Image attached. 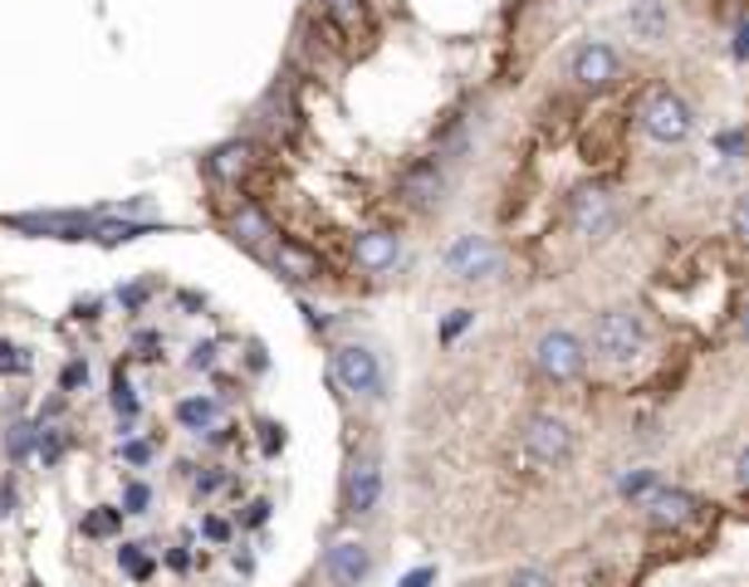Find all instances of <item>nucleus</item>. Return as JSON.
<instances>
[{
    "label": "nucleus",
    "mask_w": 749,
    "mask_h": 587,
    "mask_svg": "<svg viewBox=\"0 0 749 587\" xmlns=\"http://www.w3.org/2000/svg\"><path fill=\"white\" fill-rule=\"evenodd\" d=\"M446 269L456 279H490L500 269V250L490 245L485 236H461L456 245L446 250Z\"/></svg>",
    "instance_id": "nucleus-11"
},
{
    "label": "nucleus",
    "mask_w": 749,
    "mask_h": 587,
    "mask_svg": "<svg viewBox=\"0 0 749 587\" xmlns=\"http://www.w3.org/2000/svg\"><path fill=\"white\" fill-rule=\"evenodd\" d=\"M735 480H740V489H749V446L740 450V460H735Z\"/></svg>",
    "instance_id": "nucleus-34"
},
{
    "label": "nucleus",
    "mask_w": 749,
    "mask_h": 587,
    "mask_svg": "<svg viewBox=\"0 0 749 587\" xmlns=\"http://www.w3.org/2000/svg\"><path fill=\"white\" fill-rule=\"evenodd\" d=\"M324 6V16H328V24H334L338 34H358L363 24H367V6L363 0H318Z\"/></svg>",
    "instance_id": "nucleus-18"
},
{
    "label": "nucleus",
    "mask_w": 749,
    "mask_h": 587,
    "mask_svg": "<svg viewBox=\"0 0 749 587\" xmlns=\"http://www.w3.org/2000/svg\"><path fill=\"white\" fill-rule=\"evenodd\" d=\"M177 421L191 426V431H206V426L216 421V401H211V397H187V401L177 407Z\"/></svg>",
    "instance_id": "nucleus-19"
},
{
    "label": "nucleus",
    "mask_w": 749,
    "mask_h": 587,
    "mask_svg": "<svg viewBox=\"0 0 749 587\" xmlns=\"http://www.w3.org/2000/svg\"><path fill=\"white\" fill-rule=\"evenodd\" d=\"M30 446H35V426H10V456H30Z\"/></svg>",
    "instance_id": "nucleus-24"
},
{
    "label": "nucleus",
    "mask_w": 749,
    "mask_h": 587,
    "mask_svg": "<svg viewBox=\"0 0 749 587\" xmlns=\"http://www.w3.org/2000/svg\"><path fill=\"white\" fill-rule=\"evenodd\" d=\"M324 573L334 587H363L367 573H373V554H367V544H358V538H343V544L328 548Z\"/></svg>",
    "instance_id": "nucleus-12"
},
{
    "label": "nucleus",
    "mask_w": 749,
    "mask_h": 587,
    "mask_svg": "<svg viewBox=\"0 0 749 587\" xmlns=\"http://www.w3.org/2000/svg\"><path fill=\"white\" fill-rule=\"evenodd\" d=\"M569 220L583 240H603V236H612V226H618V196L608 187H598V181H588V187L569 196Z\"/></svg>",
    "instance_id": "nucleus-4"
},
{
    "label": "nucleus",
    "mask_w": 749,
    "mask_h": 587,
    "mask_svg": "<svg viewBox=\"0 0 749 587\" xmlns=\"http://www.w3.org/2000/svg\"><path fill=\"white\" fill-rule=\"evenodd\" d=\"M59 382H65V391L83 387V382H89V367H83V362H69V367H65V377H59Z\"/></svg>",
    "instance_id": "nucleus-28"
},
{
    "label": "nucleus",
    "mask_w": 749,
    "mask_h": 587,
    "mask_svg": "<svg viewBox=\"0 0 749 587\" xmlns=\"http://www.w3.org/2000/svg\"><path fill=\"white\" fill-rule=\"evenodd\" d=\"M206 167H211L216 181H230V187H236L240 177H250V171H255V142H245V138L220 142V147H211Z\"/></svg>",
    "instance_id": "nucleus-15"
},
{
    "label": "nucleus",
    "mask_w": 749,
    "mask_h": 587,
    "mask_svg": "<svg viewBox=\"0 0 749 587\" xmlns=\"http://www.w3.org/2000/svg\"><path fill=\"white\" fill-rule=\"evenodd\" d=\"M740 54H749V24L740 30Z\"/></svg>",
    "instance_id": "nucleus-37"
},
{
    "label": "nucleus",
    "mask_w": 749,
    "mask_h": 587,
    "mask_svg": "<svg viewBox=\"0 0 749 587\" xmlns=\"http://www.w3.org/2000/svg\"><path fill=\"white\" fill-rule=\"evenodd\" d=\"M397 196L412 211H436L446 201V167H441V157H416L397 177Z\"/></svg>",
    "instance_id": "nucleus-7"
},
{
    "label": "nucleus",
    "mask_w": 749,
    "mask_h": 587,
    "mask_svg": "<svg viewBox=\"0 0 749 587\" xmlns=\"http://www.w3.org/2000/svg\"><path fill=\"white\" fill-rule=\"evenodd\" d=\"M147 456H152V446H142V440H128V446H122V460H132V465H147Z\"/></svg>",
    "instance_id": "nucleus-30"
},
{
    "label": "nucleus",
    "mask_w": 749,
    "mask_h": 587,
    "mask_svg": "<svg viewBox=\"0 0 749 587\" xmlns=\"http://www.w3.org/2000/svg\"><path fill=\"white\" fill-rule=\"evenodd\" d=\"M637 122H642V132L652 142L681 147L686 138H691V128H696V113H691V103H686L677 89L657 83V89H647L642 103H637Z\"/></svg>",
    "instance_id": "nucleus-2"
},
{
    "label": "nucleus",
    "mask_w": 749,
    "mask_h": 587,
    "mask_svg": "<svg viewBox=\"0 0 749 587\" xmlns=\"http://www.w3.org/2000/svg\"><path fill=\"white\" fill-rule=\"evenodd\" d=\"M118 563L132 573V578H147V573H152V563L138 554V544H122V548H118Z\"/></svg>",
    "instance_id": "nucleus-22"
},
{
    "label": "nucleus",
    "mask_w": 749,
    "mask_h": 587,
    "mask_svg": "<svg viewBox=\"0 0 749 587\" xmlns=\"http://www.w3.org/2000/svg\"><path fill=\"white\" fill-rule=\"evenodd\" d=\"M269 265H275L289 285H314V279H324V260L299 240H279L275 255H269Z\"/></svg>",
    "instance_id": "nucleus-14"
},
{
    "label": "nucleus",
    "mask_w": 749,
    "mask_h": 587,
    "mask_svg": "<svg viewBox=\"0 0 749 587\" xmlns=\"http://www.w3.org/2000/svg\"><path fill=\"white\" fill-rule=\"evenodd\" d=\"M642 509H647V529L652 534H681V529L696 524L701 499H696L691 489H652Z\"/></svg>",
    "instance_id": "nucleus-9"
},
{
    "label": "nucleus",
    "mask_w": 749,
    "mask_h": 587,
    "mask_svg": "<svg viewBox=\"0 0 749 587\" xmlns=\"http://www.w3.org/2000/svg\"><path fill=\"white\" fill-rule=\"evenodd\" d=\"M436 578V568H416V573H407V578H402V587H426Z\"/></svg>",
    "instance_id": "nucleus-33"
},
{
    "label": "nucleus",
    "mask_w": 749,
    "mask_h": 587,
    "mask_svg": "<svg viewBox=\"0 0 749 587\" xmlns=\"http://www.w3.org/2000/svg\"><path fill=\"white\" fill-rule=\"evenodd\" d=\"M534 367L544 382H579V377L588 372V342L579 334H569V328H549L544 338L534 342Z\"/></svg>",
    "instance_id": "nucleus-3"
},
{
    "label": "nucleus",
    "mask_w": 749,
    "mask_h": 587,
    "mask_svg": "<svg viewBox=\"0 0 749 587\" xmlns=\"http://www.w3.org/2000/svg\"><path fill=\"white\" fill-rule=\"evenodd\" d=\"M642 489H657L652 470H642V475H628V480H622V495H642Z\"/></svg>",
    "instance_id": "nucleus-29"
},
{
    "label": "nucleus",
    "mask_w": 749,
    "mask_h": 587,
    "mask_svg": "<svg viewBox=\"0 0 749 587\" xmlns=\"http://www.w3.org/2000/svg\"><path fill=\"white\" fill-rule=\"evenodd\" d=\"M334 377L353 397H383V362H377V352L363 348V342L334 348Z\"/></svg>",
    "instance_id": "nucleus-6"
},
{
    "label": "nucleus",
    "mask_w": 749,
    "mask_h": 587,
    "mask_svg": "<svg viewBox=\"0 0 749 587\" xmlns=\"http://www.w3.org/2000/svg\"><path fill=\"white\" fill-rule=\"evenodd\" d=\"M520 440H524V456L534 465H544V470H554V465L573 456V426L563 416H530Z\"/></svg>",
    "instance_id": "nucleus-5"
},
{
    "label": "nucleus",
    "mask_w": 749,
    "mask_h": 587,
    "mask_svg": "<svg viewBox=\"0 0 749 587\" xmlns=\"http://www.w3.org/2000/svg\"><path fill=\"white\" fill-rule=\"evenodd\" d=\"M628 30L637 34V40H667V30H671L667 6H661V0H632Z\"/></svg>",
    "instance_id": "nucleus-17"
},
{
    "label": "nucleus",
    "mask_w": 749,
    "mask_h": 587,
    "mask_svg": "<svg viewBox=\"0 0 749 587\" xmlns=\"http://www.w3.org/2000/svg\"><path fill=\"white\" fill-rule=\"evenodd\" d=\"M122 505H128L122 514H142V509H147V485H128V495H122Z\"/></svg>",
    "instance_id": "nucleus-27"
},
{
    "label": "nucleus",
    "mask_w": 749,
    "mask_h": 587,
    "mask_svg": "<svg viewBox=\"0 0 749 587\" xmlns=\"http://www.w3.org/2000/svg\"><path fill=\"white\" fill-rule=\"evenodd\" d=\"M6 514H16V485L0 480V519H6Z\"/></svg>",
    "instance_id": "nucleus-31"
},
{
    "label": "nucleus",
    "mask_w": 749,
    "mask_h": 587,
    "mask_svg": "<svg viewBox=\"0 0 749 587\" xmlns=\"http://www.w3.org/2000/svg\"><path fill=\"white\" fill-rule=\"evenodd\" d=\"M465 324H471V314H465V309H456V318H446V328H441V338H446V342H451V338H456V334H461V328H465Z\"/></svg>",
    "instance_id": "nucleus-32"
},
{
    "label": "nucleus",
    "mask_w": 749,
    "mask_h": 587,
    "mask_svg": "<svg viewBox=\"0 0 749 587\" xmlns=\"http://www.w3.org/2000/svg\"><path fill=\"white\" fill-rule=\"evenodd\" d=\"M569 73H573V83H579L583 93H603V89H612V83L622 79V54L612 44H603V40H588L579 54H573Z\"/></svg>",
    "instance_id": "nucleus-8"
},
{
    "label": "nucleus",
    "mask_w": 749,
    "mask_h": 587,
    "mask_svg": "<svg viewBox=\"0 0 749 587\" xmlns=\"http://www.w3.org/2000/svg\"><path fill=\"white\" fill-rule=\"evenodd\" d=\"M230 236L240 245H250V250H265L269 240H275V220H269L255 201H240L236 216H230Z\"/></svg>",
    "instance_id": "nucleus-16"
},
{
    "label": "nucleus",
    "mask_w": 749,
    "mask_h": 587,
    "mask_svg": "<svg viewBox=\"0 0 749 587\" xmlns=\"http://www.w3.org/2000/svg\"><path fill=\"white\" fill-rule=\"evenodd\" d=\"M740 334H745V338H749V309H745V314H740Z\"/></svg>",
    "instance_id": "nucleus-38"
},
{
    "label": "nucleus",
    "mask_w": 749,
    "mask_h": 587,
    "mask_svg": "<svg viewBox=\"0 0 749 587\" xmlns=\"http://www.w3.org/2000/svg\"><path fill=\"white\" fill-rule=\"evenodd\" d=\"M730 230H735V236H740V240L749 245V191H745L740 201L730 206Z\"/></svg>",
    "instance_id": "nucleus-23"
},
{
    "label": "nucleus",
    "mask_w": 749,
    "mask_h": 587,
    "mask_svg": "<svg viewBox=\"0 0 749 587\" xmlns=\"http://www.w3.org/2000/svg\"><path fill=\"white\" fill-rule=\"evenodd\" d=\"M353 260H358V269H367V275H387L392 265L402 260V240L397 230H363L358 240H353Z\"/></svg>",
    "instance_id": "nucleus-13"
},
{
    "label": "nucleus",
    "mask_w": 749,
    "mask_h": 587,
    "mask_svg": "<svg viewBox=\"0 0 749 587\" xmlns=\"http://www.w3.org/2000/svg\"><path fill=\"white\" fill-rule=\"evenodd\" d=\"M211 352H216V348H211V342H206V348H196V358H191V367H211Z\"/></svg>",
    "instance_id": "nucleus-36"
},
{
    "label": "nucleus",
    "mask_w": 749,
    "mask_h": 587,
    "mask_svg": "<svg viewBox=\"0 0 749 587\" xmlns=\"http://www.w3.org/2000/svg\"><path fill=\"white\" fill-rule=\"evenodd\" d=\"M118 524H122V509H98L83 519V534H114Z\"/></svg>",
    "instance_id": "nucleus-21"
},
{
    "label": "nucleus",
    "mask_w": 749,
    "mask_h": 587,
    "mask_svg": "<svg viewBox=\"0 0 749 587\" xmlns=\"http://www.w3.org/2000/svg\"><path fill=\"white\" fill-rule=\"evenodd\" d=\"M377 499H383V460L358 456L348 465V480H343V509H348V519H367Z\"/></svg>",
    "instance_id": "nucleus-10"
},
{
    "label": "nucleus",
    "mask_w": 749,
    "mask_h": 587,
    "mask_svg": "<svg viewBox=\"0 0 749 587\" xmlns=\"http://www.w3.org/2000/svg\"><path fill=\"white\" fill-rule=\"evenodd\" d=\"M114 407H118L122 416L138 411V397H132V387H128V377H122V372H118V382H114Z\"/></svg>",
    "instance_id": "nucleus-25"
},
{
    "label": "nucleus",
    "mask_w": 749,
    "mask_h": 587,
    "mask_svg": "<svg viewBox=\"0 0 749 587\" xmlns=\"http://www.w3.org/2000/svg\"><path fill=\"white\" fill-rule=\"evenodd\" d=\"M206 538H216V544H220V538H230L226 519H206Z\"/></svg>",
    "instance_id": "nucleus-35"
},
{
    "label": "nucleus",
    "mask_w": 749,
    "mask_h": 587,
    "mask_svg": "<svg viewBox=\"0 0 749 587\" xmlns=\"http://www.w3.org/2000/svg\"><path fill=\"white\" fill-rule=\"evenodd\" d=\"M588 348L608 367H628L647 352V318L637 309H603L588 328Z\"/></svg>",
    "instance_id": "nucleus-1"
},
{
    "label": "nucleus",
    "mask_w": 749,
    "mask_h": 587,
    "mask_svg": "<svg viewBox=\"0 0 749 587\" xmlns=\"http://www.w3.org/2000/svg\"><path fill=\"white\" fill-rule=\"evenodd\" d=\"M24 367H30V362L20 358V348H10V342H0V372H24Z\"/></svg>",
    "instance_id": "nucleus-26"
},
{
    "label": "nucleus",
    "mask_w": 749,
    "mask_h": 587,
    "mask_svg": "<svg viewBox=\"0 0 749 587\" xmlns=\"http://www.w3.org/2000/svg\"><path fill=\"white\" fill-rule=\"evenodd\" d=\"M505 587H559V583L549 578L544 568H514L510 578H505Z\"/></svg>",
    "instance_id": "nucleus-20"
}]
</instances>
